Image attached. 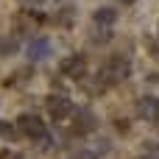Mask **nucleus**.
Returning <instances> with one entry per match:
<instances>
[{"mask_svg": "<svg viewBox=\"0 0 159 159\" xmlns=\"http://www.w3.org/2000/svg\"><path fill=\"white\" fill-rule=\"evenodd\" d=\"M129 75H131V61H129L126 56H112V59L101 67V81H103L106 87L123 84V81H129Z\"/></svg>", "mask_w": 159, "mask_h": 159, "instance_id": "1", "label": "nucleus"}, {"mask_svg": "<svg viewBox=\"0 0 159 159\" xmlns=\"http://www.w3.org/2000/svg\"><path fill=\"white\" fill-rule=\"evenodd\" d=\"M17 131H20L22 137H28V140H36V143L48 137L45 123H42L39 115H20V117H17Z\"/></svg>", "mask_w": 159, "mask_h": 159, "instance_id": "2", "label": "nucleus"}, {"mask_svg": "<svg viewBox=\"0 0 159 159\" xmlns=\"http://www.w3.org/2000/svg\"><path fill=\"white\" fill-rule=\"evenodd\" d=\"M45 106H48V115H50L53 120H59V123L75 112V106H73V101H70L67 95H50Z\"/></svg>", "mask_w": 159, "mask_h": 159, "instance_id": "3", "label": "nucleus"}, {"mask_svg": "<svg viewBox=\"0 0 159 159\" xmlns=\"http://www.w3.org/2000/svg\"><path fill=\"white\" fill-rule=\"evenodd\" d=\"M50 53H53V45H50L48 36H34V39L28 42V48H25V56H28L31 61H45Z\"/></svg>", "mask_w": 159, "mask_h": 159, "instance_id": "4", "label": "nucleus"}, {"mask_svg": "<svg viewBox=\"0 0 159 159\" xmlns=\"http://www.w3.org/2000/svg\"><path fill=\"white\" fill-rule=\"evenodd\" d=\"M61 73H64V75H70V78H81V75L87 73V59H84L81 53L67 56V59L61 61Z\"/></svg>", "mask_w": 159, "mask_h": 159, "instance_id": "5", "label": "nucleus"}, {"mask_svg": "<svg viewBox=\"0 0 159 159\" xmlns=\"http://www.w3.org/2000/svg\"><path fill=\"white\" fill-rule=\"evenodd\" d=\"M137 115H140L143 120H157V117H159V98L145 95V98L137 103Z\"/></svg>", "mask_w": 159, "mask_h": 159, "instance_id": "6", "label": "nucleus"}, {"mask_svg": "<svg viewBox=\"0 0 159 159\" xmlns=\"http://www.w3.org/2000/svg\"><path fill=\"white\" fill-rule=\"evenodd\" d=\"M98 129V120L92 112H78L75 123H73V134H92Z\"/></svg>", "mask_w": 159, "mask_h": 159, "instance_id": "7", "label": "nucleus"}, {"mask_svg": "<svg viewBox=\"0 0 159 159\" xmlns=\"http://www.w3.org/2000/svg\"><path fill=\"white\" fill-rule=\"evenodd\" d=\"M115 20H117V11H115L112 6H106V8H98V11L92 14V22H95L98 28H109Z\"/></svg>", "mask_w": 159, "mask_h": 159, "instance_id": "8", "label": "nucleus"}, {"mask_svg": "<svg viewBox=\"0 0 159 159\" xmlns=\"http://www.w3.org/2000/svg\"><path fill=\"white\" fill-rule=\"evenodd\" d=\"M14 48H17V42H14V39H0V56H8Z\"/></svg>", "mask_w": 159, "mask_h": 159, "instance_id": "9", "label": "nucleus"}, {"mask_svg": "<svg viewBox=\"0 0 159 159\" xmlns=\"http://www.w3.org/2000/svg\"><path fill=\"white\" fill-rule=\"evenodd\" d=\"M20 3H22V6H42L45 0H20Z\"/></svg>", "mask_w": 159, "mask_h": 159, "instance_id": "10", "label": "nucleus"}, {"mask_svg": "<svg viewBox=\"0 0 159 159\" xmlns=\"http://www.w3.org/2000/svg\"><path fill=\"white\" fill-rule=\"evenodd\" d=\"M140 159H157V157H154V154H151V157H140Z\"/></svg>", "mask_w": 159, "mask_h": 159, "instance_id": "11", "label": "nucleus"}]
</instances>
